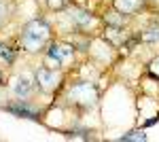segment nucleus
Wrapping results in <instances>:
<instances>
[{
    "mask_svg": "<svg viewBox=\"0 0 159 142\" xmlns=\"http://www.w3.org/2000/svg\"><path fill=\"white\" fill-rule=\"evenodd\" d=\"M47 36H49V28L47 24H43V21H30V24L24 28V45L30 51H36L45 40H47Z\"/></svg>",
    "mask_w": 159,
    "mask_h": 142,
    "instance_id": "f257e3e1",
    "label": "nucleus"
},
{
    "mask_svg": "<svg viewBox=\"0 0 159 142\" xmlns=\"http://www.w3.org/2000/svg\"><path fill=\"white\" fill-rule=\"evenodd\" d=\"M74 100H79V102H83V104H91L93 100H96V91H93V87L89 83H79L72 87V91H70Z\"/></svg>",
    "mask_w": 159,
    "mask_h": 142,
    "instance_id": "f03ea898",
    "label": "nucleus"
},
{
    "mask_svg": "<svg viewBox=\"0 0 159 142\" xmlns=\"http://www.w3.org/2000/svg\"><path fill=\"white\" fill-rule=\"evenodd\" d=\"M36 81H38V85H40V89L49 91V89H53L55 85L60 83V74L47 70V68H40V70H36Z\"/></svg>",
    "mask_w": 159,
    "mask_h": 142,
    "instance_id": "7ed1b4c3",
    "label": "nucleus"
},
{
    "mask_svg": "<svg viewBox=\"0 0 159 142\" xmlns=\"http://www.w3.org/2000/svg\"><path fill=\"white\" fill-rule=\"evenodd\" d=\"M51 59H55L57 64H64L66 59L72 57V49L66 47V45H53V47L49 49V53H47Z\"/></svg>",
    "mask_w": 159,
    "mask_h": 142,
    "instance_id": "20e7f679",
    "label": "nucleus"
},
{
    "mask_svg": "<svg viewBox=\"0 0 159 142\" xmlns=\"http://www.w3.org/2000/svg\"><path fill=\"white\" fill-rule=\"evenodd\" d=\"M13 91H15L17 98H28L30 91H32L30 79H28V76H19V79H15V83H13Z\"/></svg>",
    "mask_w": 159,
    "mask_h": 142,
    "instance_id": "39448f33",
    "label": "nucleus"
},
{
    "mask_svg": "<svg viewBox=\"0 0 159 142\" xmlns=\"http://www.w3.org/2000/svg\"><path fill=\"white\" fill-rule=\"evenodd\" d=\"M138 4H140V0H117V9L123 13H132L138 9Z\"/></svg>",
    "mask_w": 159,
    "mask_h": 142,
    "instance_id": "423d86ee",
    "label": "nucleus"
},
{
    "mask_svg": "<svg viewBox=\"0 0 159 142\" xmlns=\"http://www.w3.org/2000/svg\"><path fill=\"white\" fill-rule=\"evenodd\" d=\"M70 15H72L74 21H76V24H81V25H89V24H93V17H91V15H87V13H83V11H72Z\"/></svg>",
    "mask_w": 159,
    "mask_h": 142,
    "instance_id": "0eeeda50",
    "label": "nucleus"
},
{
    "mask_svg": "<svg viewBox=\"0 0 159 142\" xmlns=\"http://www.w3.org/2000/svg\"><path fill=\"white\" fill-rule=\"evenodd\" d=\"M13 115H19V117H25V119H36V115L32 112V110H28L25 106H9Z\"/></svg>",
    "mask_w": 159,
    "mask_h": 142,
    "instance_id": "6e6552de",
    "label": "nucleus"
},
{
    "mask_svg": "<svg viewBox=\"0 0 159 142\" xmlns=\"http://www.w3.org/2000/svg\"><path fill=\"white\" fill-rule=\"evenodd\" d=\"M144 40H159V30L157 28H151V30H147V34L142 36Z\"/></svg>",
    "mask_w": 159,
    "mask_h": 142,
    "instance_id": "1a4fd4ad",
    "label": "nucleus"
},
{
    "mask_svg": "<svg viewBox=\"0 0 159 142\" xmlns=\"http://www.w3.org/2000/svg\"><path fill=\"white\" fill-rule=\"evenodd\" d=\"M121 140H147L144 134H138V131H132V134H125Z\"/></svg>",
    "mask_w": 159,
    "mask_h": 142,
    "instance_id": "9d476101",
    "label": "nucleus"
},
{
    "mask_svg": "<svg viewBox=\"0 0 159 142\" xmlns=\"http://www.w3.org/2000/svg\"><path fill=\"white\" fill-rule=\"evenodd\" d=\"M0 57L2 59H9V62H13V53L9 47H4V45H0Z\"/></svg>",
    "mask_w": 159,
    "mask_h": 142,
    "instance_id": "9b49d317",
    "label": "nucleus"
},
{
    "mask_svg": "<svg viewBox=\"0 0 159 142\" xmlns=\"http://www.w3.org/2000/svg\"><path fill=\"white\" fill-rule=\"evenodd\" d=\"M66 4H68V0H49L51 9H64Z\"/></svg>",
    "mask_w": 159,
    "mask_h": 142,
    "instance_id": "f8f14e48",
    "label": "nucleus"
},
{
    "mask_svg": "<svg viewBox=\"0 0 159 142\" xmlns=\"http://www.w3.org/2000/svg\"><path fill=\"white\" fill-rule=\"evenodd\" d=\"M151 72H153V76H159V57L153 62V66H151Z\"/></svg>",
    "mask_w": 159,
    "mask_h": 142,
    "instance_id": "ddd939ff",
    "label": "nucleus"
},
{
    "mask_svg": "<svg viewBox=\"0 0 159 142\" xmlns=\"http://www.w3.org/2000/svg\"><path fill=\"white\" fill-rule=\"evenodd\" d=\"M2 17H4V4L0 2V19H2Z\"/></svg>",
    "mask_w": 159,
    "mask_h": 142,
    "instance_id": "4468645a",
    "label": "nucleus"
},
{
    "mask_svg": "<svg viewBox=\"0 0 159 142\" xmlns=\"http://www.w3.org/2000/svg\"><path fill=\"white\" fill-rule=\"evenodd\" d=\"M0 81H2V76H0Z\"/></svg>",
    "mask_w": 159,
    "mask_h": 142,
    "instance_id": "2eb2a0df",
    "label": "nucleus"
}]
</instances>
